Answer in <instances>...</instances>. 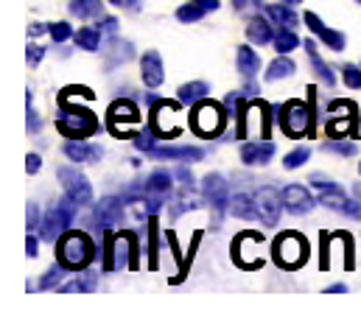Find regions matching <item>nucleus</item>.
<instances>
[{"label": "nucleus", "instance_id": "1", "mask_svg": "<svg viewBox=\"0 0 361 316\" xmlns=\"http://www.w3.org/2000/svg\"><path fill=\"white\" fill-rule=\"evenodd\" d=\"M56 257H59V263H62L68 272H82V269L90 266L92 257H95V243L90 241L87 233L68 230L65 236L59 238Z\"/></svg>", "mask_w": 361, "mask_h": 316}, {"label": "nucleus", "instance_id": "2", "mask_svg": "<svg viewBox=\"0 0 361 316\" xmlns=\"http://www.w3.org/2000/svg\"><path fill=\"white\" fill-rule=\"evenodd\" d=\"M280 129L288 138H317L314 135V112H311V101H288L280 109Z\"/></svg>", "mask_w": 361, "mask_h": 316}, {"label": "nucleus", "instance_id": "3", "mask_svg": "<svg viewBox=\"0 0 361 316\" xmlns=\"http://www.w3.org/2000/svg\"><path fill=\"white\" fill-rule=\"evenodd\" d=\"M56 129L68 138V140H85L87 135H95L98 132V121H95V115H92L90 109H79V107H73V109H62L59 112V118H56Z\"/></svg>", "mask_w": 361, "mask_h": 316}, {"label": "nucleus", "instance_id": "4", "mask_svg": "<svg viewBox=\"0 0 361 316\" xmlns=\"http://www.w3.org/2000/svg\"><path fill=\"white\" fill-rule=\"evenodd\" d=\"M224 123H227V118H224L221 107L213 104V101H199L193 107V112H190V129L199 138H216V135H221Z\"/></svg>", "mask_w": 361, "mask_h": 316}, {"label": "nucleus", "instance_id": "5", "mask_svg": "<svg viewBox=\"0 0 361 316\" xmlns=\"http://www.w3.org/2000/svg\"><path fill=\"white\" fill-rule=\"evenodd\" d=\"M73 219H76V202L65 193V199H59V202L45 213V219H42V238H45V241L62 238V233L71 230Z\"/></svg>", "mask_w": 361, "mask_h": 316}, {"label": "nucleus", "instance_id": "6", "mask_svg": "<svg viewBox=\"0 0 361 316\" xmlns=\"http://www.w3.org/2000/svg\"><path fill=\"white\" fill-rule=\"evenodd\" d=\"M305 257H308V243H305L302 236L283 233V236L274 241V260L283 269H297V266L305 263Z\"/></svg>", "mask_w": 361, "mask_h": 316}, {"label": "nucleus", "instance_id": "7", "mask_svg": "<svg viewBox=\"0 0 361 316\" xmlns=\"http://www.w3.org/2000/svg\"><path fill=\"white\" fill-rule=\"evenodd\" d=\"M56 176H59V182H62L65 193H68L76 205H90L92 202V185L82 171H76V168H71V165H62V168L56 171Z\"/></svg>", "mask_w": 361, "mask_h": 316}, {"label": "nucleus", "instance_id": "8", "mask_svg": "<svg viewBox=\"0 0 361 316\" xmlns=\"http://www.w3.org/2000/svg\"><path fill=\"white\" fill-rule=\"evenodd\" d=\"M137 123H140V112H137V107L132 101H115L109 107V129L118 138H129Z\"/></svg>", "mask_w": 361, "mask_h": 316}, {"label": "nucleus", "instance_id": "9", "mask_svg": "<svg viewBox=\"0 0 361 316\" xmlns=\"http://www.w3.org/2000/svg\"><path fill=\"white\" fill-rule=\"evenodd\" d=\"M353 121H356V104H353V101H334L325 129H328L331 138L353 135Z\"/></svg>", "mask_w": 361, "mask_h": 316}, {"label": "nucleus", "instance_id": "10", "mask_svg": "<svg viewBox=\"0 0 361 316\" xmlns=\"http://www.w3.org/2000/svg\"><path fill=\"white\" fill-rule=\"evenodd\" d=\"M255 207H258L261 221L269 224V227H274V224L280 221V213L286 210V205H283V193H277V190L269 188V185L258 188V190H255Z\"/></svg>", "mask_w": 361, "mask_h": 316}, {"label": "nucleus", "instance_id": "11", "mask_svg": "<svg viewBox=\"0 0 361 316\" xmlns=\"http://www.w3.org/2000/svg\"><path fill=\"white\" fill-rule=\"evenodd\" d=\"M202 190L207 196V205L216 210V216H224L230 210V188H227V179H221V174H207L202 182Z\"/></svg>", "mask_w": 361, "mask_h": 316}, {"label": "nucleus", "instance_id": "12", "mask_svg": "<svg viewBox=\"0 0 361 316\" xmlns=\"http://www.w3.org/2000/svg\"><path fill=\"white\" fill-rule=\"evenodd\" d=\"M92 221L98 230H109L115 224L123 221V199H115V196H106L95 205V213H92Z\"/></svg>", "mask_w": 361, "mask_h": 316}, {"label": "nucleus", "instance_id": "13", "mask_svg": "<svg viewBox=\"0 0 361 316\" xmlns=\"http://www.w3.org/2000/svg\"><path fill=\"white\" fill-rule=\"evenodd\" d=\"M283 205L291 216H305L314 210L317 202L305 185H288V188H283Z\"/></svg>", "mask_w": 361, "mask_h": 316}, {"label": "nucleus", "instance_id": "14", "mask_svg": "<svg viewBox=\"0 0 361 316\" xmlns=\"http://www.w3.org/2000/svg\"><path fill=\"white\" fill-rule=\"evenodd\" d=\"M302 23H305V25H308L319 40H322V45H328V48H334V51H342V48H345V42H348V40H345V34H342V31L328 28V25L319 20V14L305 11V14H302Z\"/></svg>", "mask_w": 361, "mask_h": 316}, {"label": "nucleus", "instance_id": "15", "mask_svg": "<svg viewBox=\"0 0 361 316\" xmlns=\"http://www.w3.org/2000/svg\"><path fill=\"white\" fill-rule=\"evenodd\" d=\"M311 185L319 190V202L325 205V207H331V210H339L342 213V207H345V190L336 185V182H328L325 176H319V174H314L311 176Z\"/></svg>", "mask_w": 361, "mask_h": 316}, {"label": "nucleus", "instance_id": "16", "mask_svg": "<svg viewBox=\"0 0 361 316\" xmlns=\"http://www.w3.org/2000/svg\"><path fill=\"white\" fill-rule=\"evenodd\" d=\"M154 129L160 138H174L180 132V123H177V104H169L163 101L157 109H154Z\"/></svg>", "mask_w": 361, "mask_h": 316}, {"label": "nucleus", "instance_id": "17", "mask_svg": "<svg viewBox=\"0 0 361 316\" xmlns=\"http://www.w3.org/2000/svg\"><path fill=\"white\" fill-rule=\"evenodd\" d=\"M140 76L146 81V87H160L166 79V71H163V56L157 51H146L140 56Z\"/></svg>", "mask_w": 361, "mask_h": 316}, {"label": "nucleus", "instance_id": "18", "mask_svg": "<svg viewBox=\"0 0 361 316\" xmlns=\"http://www.w3.org/2000/svg\"><path fill=\"white\" fill-rule=\"evenodd\" d=\"M149 154L154 159H185V162H196V159L204 157V149H196V146H160V149H152Z\"/></svg>", "mask_w": 361, "mask_h": 316}, {"label": "nucleus", "instance_id": "19", "mask_svg": "<svg viewBox=\"0 0 361 316\" xmlns=\"http://www.w3.org/2000/svg\"><path fill=\"white\" fill-rule=\"evenodd\" d=\"M271 157H274V143H271V140L244 143V149H241V159H244V165H267Z\"/></svg>", "mask_w": 361, "mask_h": 316}, {"label": "nucleus", "instance_id": "20", "mask_svg": "<svg viewBox=\"0 0 361 316\" xmlns=\"http://www.w3.org/2000/svg\"><path fill=\"white\" fill-rule=\"evenodd\" d=\"M216 8H219V0H188L185 6L177 8V20L180 23H196L207 11H216Z\"/></svg>", "mask_w": 361, "mask_h": 316}, {"label": "nucleus", "instance_id": "21", "mask_svg": "<svg viewBox=\"0 0 361 316\" xmlns=\"http://www.w3.org/2000/svg\"><path fill=\"white\" fill-rule=\"evenodd\" d=\"M65 157H71L73 162H95V159H101V146H92L85 140H68Z\"/></svg>", "mask_w": 361, "mask_h": 316}, {"label": "nucleus", "instance_id": "22", "mask_svg": "<svg viewBox=\"0 0 361 316\" xmlns=\"http://www.w3.org/2000/svg\"><path fill=\"white\" fill-rule=\"evenodd\" d=\"M230 216H235V219H244V221L261 219V216H258V207H255V196H247V193H235V196L230 199Z\"/></svg>", "mask_w": 361, "mask_h": 316}, {"label": "nucleus", "instance_id": "23", "mask_svg": "<svg viewBox=\"0 0 361 316\" xmlns=\"http://www.w3.org/2000/svg\"><path fill=\"white\" fill-rule=\"evenodd\" d=\"M247 37L252 40V45H269L274 40V31H271V23L264 17H252L250 25H247Z\"/></svg>", "mask_w": 361, "mask_h": 316}, {"label": "nucleus", "instance_id": "24", "mask_svg": "<svg viewBox=\"0 0 361 316\" xmlns=\"http://www.w3.org/2000/svg\"><path fill=\"white\" fill-rule=\"evenodd\" d=\"M238 71H241L244 79H255L258 71H261V56L250 45H241L238 48Z\"/></svg>", "mask_w": 361, "mask_h": 316}, {"label": "nucleus", "instance_id": "25", "mask_svg": "<svg viewBox=\"0 0 361 316\" xmlns=\"http://www.w3.org/2000/svg\"><path fill=\"white\" fill-rule=\"evenodd\" d=\"M104 56H106V68H115V62L121 65V62L132 59V56H135V48H132L129 42H123V40H112L109 48L104 51Z\"/></svg>", "mask_w": 361, "mask_h": 316}, {"label": "nucleus", "instance_id": "26", "mask_svg": "<svg viewBox=\"0 0 361 316\" xmlns=\"http://www.w3.org/2000/svg\"><path fill=\"white\" fill-rule=\"evenodd\" d=\"M207 92H210V87L204 81H188V84H182L180 90H177V98H180L182 104H199V101L207 98Z\"/></svg>", "mask_w": 361, "mask_h": 316}, {"label": "nucleus", "instance_id": "27", "mask_svg": "<svg viewBox=\"0 0 361 316\" xmlns=\"http://www.w3.org/2000/svg\"><path fill=\"white\" fill-rule=\"evenodd\" d=\"M146 193L166 199V196L171 193V176H169L166 171H154V174L146 179Z\"/></svg>", "mask_w": 361, "mask_h": 316}, {"label": "nucleus", "instance_id": "28", "mask_svg": "<svg viewBox=\"0 0 361 316\" xmlns=\"http://www.w3.org/2000/svg\"><path fill=\"white\" fill-rule=\"evenodd\" d=\"M68 11L79 20H92L101 14V0H71L68 3Z\"/></svg>", "mask_w": 361, "mask_h": 316}, {"label": "nucleus", "instance_id": "29", "mask_svg": "<svg viewBox=\"0 0 361 316\" xmlns=\"http://www.w3.org/2000/svg\"><path fill=\"white\" fill-rule=\"evenodd\" d=\"M294 68H297V65H294L291 59H286V54H280V59H274L269 68H267V81L274 84V81H280V79H288V76L294 73Z\"/></svg>", "mask_w": 361, "mask_h": 316}, {"label": "nucleus", "instance_id": "30", "mask_svg": "<svg viewBox=\"0 0 361 316\" xmlns=\"http://www.w3.org/2000/svg\"><path fill=\"white\" fill-rule=\"evenodd\" d=\"M95 286H98L95 269H82V274L76 280H71L68 286H62V291H95Z\"/></svg>", "mask_w": 361, "mask_h": 316}, {"label": "nucleus", "instance_id": "31", "mask_svg": "<svg viewBox=\"0 0 361 316\" xmlns=\"http://www.w3.org/2000/svg\"><path fill=\"white\" fill-rule=\"evenodd\" d=\"M271 42H274V51H277V54H291L297 45H302V42H300V37H297L291 28L274 31V40H271Z\"/></svg>", "mask_w": 361, "mask_h": 316}, {"label": "nucleus", "instance_id": "32", "mask_svg": "<svg viewBox=\"0 0 361 316\" xmlns=\"http://www.w3.org/2000/svg\"><path fill=\"white\" fill-rule=\"evenodd\" d=\"M267 14H269V20H274V23H280L283 28H294L300 20H297V14L288 8V6H267Z\"/></svg>", "mask_w": 361, "mask_h": 316}, {"label": "nucleus", "instance_id": "33", "mask_svg": "<svg viewBox=\"0 0 361 316\" xmlns=\"http://www.w3.org/2000/svg\"><path fill=\"white\" fill-rule=\"evenodd\" d=\"M302 45H305V51H308V56H311V62H314V71L319 73V79H322V81H325V84H328V87H331V84L336 81V76H334V73H331V68H328V65H325V62L319 59V54H317V48H314V42L308 40V42H302Z\"/></svg>", "mask_w": 361, "mask_h": 316}, {"label": "nucleus", "instance_id": "34", "mask_svg": "<svg viewBox=\"0 0 361 316\" xmlns=\"http://www.w3.org/2000/svg\"><path fill=\"white\" fill-rule=\"evenodd\" d=\"M76 45L82 51H98L101 48V31L98 28H82V31H76Z\"/></svg>", "mask_w": 361, "mask_h": 316}, {"label": "nucleus", "instance_id": "35", "mask_svg": "<svg viewBox=\"0 0 361 316\" xmlns=\"http://www.w3.org/2000/svg\"><path fill=\"white\" fill-rule=\"evenodd\" d=\"M65 272H68V269H65L62 263H59V266H54V269H48V272L39 277V291H51L54 286H59V280L65 277Z\"/></svg>", "mask_w": 361, "mask_h": 316}, {"label": "nucleus", "instance_id": "36", "mask_svg": "<svg viewBox=\"0 0 361 316\" xmlns=\"http://www.w3.org/2000/svg\"><path fill=\"white\" fill-rule=\"evenodd\" d=\"M308 157H311V152H308V149H294V152H288V154H286L283 165L291 171V168H300V165H305V162H308Z\"/></svg>", "mask_w": 361, "mask_h": 316}, {"label": "nucleus", "instance_id": "37", "mask_svg": "<svg viewBox=\"0 0 361 316\" xmlns=\"http://www.w3.org/2000/svg\"><path fill=\"white\" fill-rule=\"evenodd\" d=\"M71 37H73L71 23H51V40H54V42H65V40H71Z\"/></svg>", "mask_w": 361, "mask_h": 316}, {"label": "nucleus", "instance_id": "38", "mask_svg": "<svg viewBox=\"0 0 361 316\" xmlns=\"http://www.w3.org/2000/svg\"><path fill=\"white\" fill-rule=\"evenodd\" d=\"M325 152H331V154H342V157H350V154H356V143H342L339 138L334 140V143H328V146H322Z\"/></svg>", "mask_w": 361, "mask_h": 316}, {"label": "nucleus", "instance_id": "39", "mask_svg": "<svg viewBox=\"0 0 361 316\" xmlns=\"http://www.w3.org/2000/svg\"><path fill=\"white\" fill-rule=\"evenodd\" d=\"M154 138H160V135H152V132H140V135L135 138V146H137L140 152H152V149H154Z\"/></svg>", "mask_w": 361, "mask_h": 316}, {"label": "nucleus", "instance_id": "40", "mask_svg": "<svg viewBox=\"0 0 361 316\" xmlns=\"http://www.w3.org/2000/svg\"><path fill=\"white\" fill-rule=\"evenodd\" d=\"M42 56H45V48H42V45H28L25 59H28V65H31V68H37V65L42 62Z\"/></svg>", "mask_w": 361, "mask_h": 316}, {"label": "nucleus", "instance_id": "41", "mask_svg": "<svg viewBox=\"0 0 361 316\" xmlns=\"http://www.w3.org/2000/svg\"><path fill=\"white\" fill-rule=\"evenodd\" d=\"M345 81H348V87L359 90V87H361V68H353V65H345Z\"/></svg>", "mask_w": 361, "mask_h": 316}, {"label": "nucleus", "instance_id": "42", "mask_svg": "<svg viewBox=\"0 0 361 316\" xmlns=\"http://www.w3.org/2000/svg\"><path fill=\"white\" fill-rule=\"evenodd\" d=\"M37 227H42V221H39V207L31 202V205H28V233H34Z\"/></svg>", "mask_w": 361, "mask_h": 316}, {"label": "nucleus", "instance_id": "43", "mask_svg": "<svg viewBox=\"0 0 361 316\" xmlns=\"http://www.w3.org/2000/svg\"><path fill=\"white\" fill-rule=\"evenodd\" d=\"M196 207H199V202H193V199H188V202H185V196H182V202H177V205H174L171 216L177 219V216H182V213H188V210H196Z\"/></svg>", "mask_w": 361, "mask_h": 316}, {"label": "nucleus", "instance_id": "44", "mask_svg": "<svg viewBox=\"0 0 361 316\" xmlns=\"http://www.w3.org/2000/svg\"><path fill=\"white\" fill-rule=\"evenodd\" d=\"M149 236H152V260H149V266L152 269H157V221H152V230H149Z\"/></svg>", "mask_w": 361, "mask_h": 316}, {"label": "nucleus", "instance_id": "45", "mask_svg": "<svg viewBox=\"0 0 361 316\" xmlns=\"http://www.w3.org/2000/svg\"><path fill=\"white\" fill-rule=\"evenodd\" d=\"M342 213H345V216H350V219H359L361 205L359 202H353V199H348V202H345V207H342Z\"/></svg>", "mask_w": 361, "mask_h": 316}, {"label": "nucleus", "instance_id": "46", "mask_svg": "<svg viewBox=\"0 0 361 316\" xmlns=\"http://www.w3.org/2000/svg\"><path fill=\"white\" fill-rule=\"evenodd\" d=\"M39 168H42V157H39V154H28V157H25V171H28V174H37Z\"/></svg>", "mask_w": 361, "mask_h": 316}, {"label": "nucleus", "instance_id": "47", "mask_svg": "<svg viewBox=\"0 0 361 316\" xmlns=\"http://www.w3.org/2000/svg\"><path fill=\"white\" fill-rule=\"evenodd\" d=\"M109 3L118 8H126V11H140V0H109Z\"/></svg>", "mask_w": 361, "mask_h": 316}, {"label": "nucleus", "instance_id": "48", "mask_svg": "<svg viewBox=\"0 0 361 316\" xmlns=\"http://www.w3.org/2000/svg\"><path fill=\"white\" fill-rule=\"evenodd\" d=\"M98 28H101V31H106V34H115V31H118V20H115V17H104Z\"/></svg>", "mask_w": 361, "mask_h": 316}, {"label": "nucleus", "instance_id": "49", "mask_svg": "<svg viewBox=\"0 0 361 316\" xmlns=\"http://www.w3.org/2000/svg\"><path fill=\"white\" fill-rule=\"evenodd\" d=\"M28 132H31V135L39 132V118H37V112L31 109V104H28Z\"/></svg>", "mask_w": 361, "mask_h": 316}, {"label": "nucleus", "instance_id": "50", "mask_svg": "<svg viewBox=\"0 0 361 316\" xmlns=\"http://www.w3.org/2000/svg\"><path fill=\"white\" fill-rule=\"evenodd\" d=\"M233 6H235L238 11H247V8H258L261 0H233Z\"/></svg>", "mask_w": 361, "mask_h": 316}, {"label": "nucleus", "instance_id": "51", "mask_svg": "<svg viewBox=\"0 0 361 316\" xmlns=\"http://www.w3.org/2000/svg\"><path fill=\"white\" fill-rule=\"evenodd\" d=\"M177 179H180L185 188H190V185H193V176H190V171H185V168L177 171Z\"/></svg>", "mask_w": 361, "mask_h": 316}, {"label": "nucleus", "instance_id": "52", "mask_svg": "<svg viewBox=\"0 0 361 316\" xmlns=\"http://www.w3.org/2000/svg\"><path fill=\"white\" fill-rule=\"evenodd\" d=\"M25 255L28 257H37V238L28 236V241H25Z\"/></svg>", "mask_w": 361, "mask_h": 316}, {"label": "nucleus", "instance_id": "53", "mask_svg": "<svg viewBox=\"0 0 361 316\" xmlns=\"http://www.w3.org/2000/svg\"><path fill=\"white\" fill-rule=\"evenodd\" d=\"M42 31H51V25H45V23H34V25L28 28V34H31V37H39Z\"/></svg>", "mask_w": 361, "mask_h": 316}, {"label": "nucleus", "instance_id": "54", "mask_svg": "<svg viewBox=\"0 0 361 316\" xmlns=\"http://www.w3.org/2000/svg\"><path fill=\"white\" fill-rule=\"evenodd\" d=\"M342 291H348V286H342V283H336V286L328 288V294H342Z\"/></svg>", "mask_w": 361, "mask_h": 316}, {"label": "nucleus", "instance_id": "55", "mask_svg": "<svg viewBox=\"0 0 361 316\" xmlns=\"http://www.w3.org/2000/svg\"><path fill=\"white\" fill-rule=\"evenodd\" d=\"M283 3H288V6H294V3H302V0H283Z\"/></svg>", "mask_w": 361, "mask_h": 316}, {"label": "nucleus", "instance_id": "56", "mask_svg": "<svg viewBox=\"0 0 361 316\" xmlns=\"http://www.w3.org/2000/svg\"><path fill=\"white\" fill-rule=\"evenodd\" d=\"M359 171H361V162H359Z\"/></svg>", "mask_w": 361, "mask_h": 316}, {"label": "nucleus", "instance_id": "57", "mask_svg": "<svg viewBox=\"0 0 361 316\" xmlns=\"http://www.w3.org/2000/svg\"><path fill=\"white\" fill-rule=\"evenodd\" d=\"M359 3H361V0H359Z\"/></svg>", "mask_w": 361, "mask_h": 316}]
</instances>
